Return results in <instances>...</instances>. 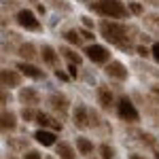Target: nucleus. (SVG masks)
Masks as SVG:
<instances>
[{"mask_svg":"<svg viewBox=\"0 0 159 159\" xmlns=\"http://www.w3.org/2000/svg\"><path fill=\"white\" fill-rule=\"evenodd\" d=\"M100 36L104 38L106 43L119 47L123 51H136V47L132 45V28L121 24V21H112V19H102L98 25Z\"/></svg>","mask_w":159,"mask_h":159,"instance_id":"1","label":"nucleus"},{"mask_svg":"<svg viewBox=\"0 0 159 159\" xmlns=\"http://www.w3.org/2000/svg\"><path fill=\"white\" fill-rule=\"evenodd\" d=\"M89 11L98 13L100 17L104 19H127L132 13L127 9V4L121 2V0H98V2H89Z\"/></svg>","mask_w":159,"mask_h":159,"instance_id":"2","label":"nucleus"},{"mask_svg":"<svg viewBox=\"0 0 159 159\" xmlns=\"http://www.w3.org/2000/svg\"><path fill=\"white\" fill-rule=\"evenodd\" d=\"M115 110H117V117H119L121 121H125V123H132V125H134V123H138V121H140V112L136 110L134 102H132V100L127 98L125 93L117 98Z\"/></svg>","mask_w":159,"mask_h":159,"instance_id":"3","label":"nucleus"},{"mask_svg":"<svg viewBox=\"0 0 159 159\" xmlns=\"http://www.w3.org/2000/svg\"><path fill=\"white\" fill-rule=\"evenodd\" d=\"M15 21L25 32H40L43 30V24H40L38 15L34 11H30V9H19L15 13Z\"/></svg>","mask_w":159,"mask_h":159,"instance_id":"4","label":"nucleus"},{"mask_svg":"<svg viewBox=\"0 0 159 159\" xmlns=\"http://www.w3.org/2000/svg\"><path fill=\"white\" fill-rule=\"evenodd\" d=\"M83 53H85V57L91 64H98V66H108L110 61V49L108 47H104V45H98V43H91V45H87L85 49H83Z\"/></svg>","mask_w":159,"mask_h":159,"instance_id":"5","label":"nucleus"},{"mask_svg":"<svg viewBox=\"0 0 159 159\" xmlns=\"http://www.w3.org/2000/svg\"><path fill=\"white\" fill-rule=\"evenodd\" d=\"M93 108H89L85 104H76V108L72 110V125L76 129H87L93 127Z\"/></svg>","mask_w":159,"mask_h":159,"instance_id":"6","label":"nucleus"},{"mask_svg":"<svg viewBox=\"0 0 159 159\" xmlns=\"http://www.w3.org/2000/svg\"><path fill=\"white\" fill-rule=\"evenodd\" d=\"M47 104H49V108L53 110L55 115H60V119H68V112H70V102H68V98H66L64 93H57V91L49 93Z\"/></svg>","mask_w":159,"mask_h":159,"instance_id":"7","label":"nucleus"},{"mask_svg":"<svg viewBox=\"0 0 159 159\" xmlns=\"http://www.w3.org/2000/svg\"><path fill=\"white\" fill-rule=\"evenodd\" d=\"M17 100L21 102L24 108H36L38 104L43 102V96L36 87H19L17 91Z\"/></svg>","mask_w":159,"mask_h":159,"instance_id":"8","label":"nucleus"},{"mask_svg":"<svg viewBox=\"0 0 159 159\" xmlns=\"http://www.w3.org/2000/svg\"><path fill=\"white\" fill-rule=\"evenodd\" d=\"M104 74L108 76L110 81H117V83H123L129 79V70L125 68V64L119 60H112L108 66H104Z\"/></svg>","mask_w":159,"mask_h":159,"instance_id":"9","label":"nucleus"},{"mask_svg":"<svg viewBox=\"0 0 159 159\" xmlns=\"http://www.w3.org/2000/svg\"><path fill=\"white\" fill-rule=\"evenodd\" d=\"M38 125V129H51V132H61L64 129V123L60 121V119H55V117H51L49 112H43V110H38L36 115V121H34Z\"/></svg>","mask_w":159,"mask_h":159,"instance_id":"10","label":"nucleus"},{"mask_svg":"<svg viewBox=\"0 0 159 159\" xmlns=\"http://www.w3.org/2000/svg\"><path fill=\"white\" fill-rule=\"evenodd\" d=\"M0 83H2V89H15V87L21 85V72L11 70V68H2L0 70Z\"/></svg>","mask_w":159,"mask_h":159,"instance_id":"11","label":"nucleus"},{"mask_svg":"<svg viewBox=\"0 0 159 159\" xmlns=\"http://www.w3.org/2000/svg\"><path fill=\"white\" fill-rule=\"evenodd\" d=\"M15 70H19V72L28 76V79H34V81H40V79H45L47 74L45 70L36 66V64H30V61H17V66H15Z\"/></svg>","mask_w":159,"mask_h":159,"instance_id":"12","label":"nucleus"},{"mask_svg":"<svg viewBox=\"0 0 159 159\" xmlns=\"http://www.w3.org/2000/svg\"><path fill=\"white\" fill-rule=\"evenodd\" d=\"M0 129H2V134H13L15 129H17V115L13 112V110H7L2 108L0 112Z\"/></svg>","mask_w":159,"mask_h":159,"instance_id":"13","label":"nucleus"},{"mask_svg":"<svg viewBox=\"0 0 159 159\" xmlns=\"http://www.w3.org/2000/svg\"><path fill=\"white\" fill-rule=\"evenodd\" d=\"M98 104H100L102 110H110L117 104V100H115V96H112L108 85H98Z\"/></svg>","mask_w":159,"mask_h":159,"instance_id":"14","label":"nucleus"},{"mask_svg":"<svg viewBox=\"0 0 159 159\" xmlns=\"http://www.w3.org/2000/svg\"><path fill=\"white\" fill-rule=\"evenodd\" d=\"M40 60L47 68H55L57 70V61H60V51H55L51 45H43L40 47Z\"/></svg>","mask_w":159,"mask_h":159,"instance_id":"15","label":"nucleus"},{"mask_svg":"<svg viewBox=\"0 0 159 159\" xmlns=\"http://www.w3.org/2000/svg\"><path fill=\"white\" fill-rule=\"evenodd\" d=\"M34 140L43 147H55L60 140H57V134L51 132V129H36L34 132Z\"/></svg>","mask_w":159,"mask_h":159,"instance_id":"16","label":"nucleus"},{"mask_svg":"<svg viewBox=\"0 0 159 159\" xmlns=\"http://www.w3.org/2000/svg\"><path fill=\"white\" fill-rule=\"evenodd\" d=\"M17 53H19L21 61H30V64H34V60L40 57V49H36L32 43H24V45H19Z\"/></svg>","mask_w":159,"mask_h":159,"instance_id":"17","label":"nucleus"},{"mask_svg":"<svg viewBox=\"0 0 159 159\" xmlns=\"http://www.w3.org/2000/svg\"><path fill=\"white\" fill-rule=\"evenodd\" d=\"M79 151L70 144V142H66V140H60L57 144H55V155L60 159H76L79 155H76Z\"/></svg>","mask_w":159,"mask_h":159,"instance_id":"18","label":"nucleus"},{"mask_svg":"<svg viewBox=\"0 0 159 159\" xmlns=\"http://www.w3.org/2000/svg\"><path fill=\"white\" fill-rule=\"evenodd\" d=\"M60 53H61V57L68 61V64H72V66H79V68H81V64H83V55H81V53H76V49L60 47Z\"/></svg>","mask_w":159,"mask_h":159,"instance_id":"19","label":"nucleus"},{"mask_svg":"<svg viewBox=\"0 0 159 159\" xmlns=\"http://www.w3.org/2000/svg\"><path fill=\"white\" fill-rule=\"evenodd\" d=\"M76 151H79V155H83V157H89L91 153H93V142L85 138V136H76Z\"/></svg>","mask_w":159,"mask_h":159,"instance_id":"20","label":"nucleus"},{"mask_svg":"<svg viewBox=\"0 0 159 159\" xmlns=\"http://www.w3.org/2000/svg\"><path fill=\"white\" fill-rule=\"evenodd\" d=\"M61 36H64V40H66L68 45H72V47H81V45H83V36H81V32H79L76 28H72V30H66Z\"/></svg>","mask_w":159,"mask_h":159,"instance_id":"21","label":"nucleus"},{"mask_svg":"<svg viewBox=\"0 0 159 159\" xmlns=\"http://www.w3.org/2000/svg\"><path fill=\"white\" fill-rule=\"evenodd\" d=\"M98 153H100V159H117V148L106 144V142L98 147Z\"/></svg>","mask_w":159,"mask_h":159,"instance_id":"22","label":"nucleus"},{"mask_svg":"<svg viewBox=\"0 0 159 159\" xmlns=\"http://www.w3.org/2000/svg\"><path fill=\"white\" fill-rule=\"evenodd\" d=\"M127 9H129V13L136 15V17L144 15V4H142V2H138V0H129V2H127Z\"/></svg>","mask_w":159,"mask_h":159,"instance_id":"23","label":"nucleus"},{"mask_svg":"<svg viewBox=\"0 0 159 159\" xmlns=\"http://www.w3.org/2000/svg\"><path fill=\"white\" fill-rule=\"evenodd\" d=\"M36 115H38V110H34V108H21V119L25 123L36 121Z\"/></svg>","mask_w":159,"mask_h":159,"instance_id":"24","label":"nucleus"},{"mask_svg":"<svg viewBox=\"0 0 159 159\" xmlns=\"http://www.w3.org/2000/svg\"><path fill=\"white\" fill-rule=\"evenodd\" d=\"M21 159H43V153L36 151V148H28V151H24V157Z\"/></svg>","mask_w":159,"mask_h":159,"instance_id":"25","label":"nucleus"},{"mask_svg":"<svg viewBox=\"0 0 159 159\" xmlns=\"http://www.w3.org/2000/svg\"><path fill=\"white\" fill-rule=\"evenodd\" d=\"M147 24H148V28H153L155 32H159V15H148Z\"/></svg>","mask_w":159,"mask_h":159,"instance_id":"26","label":"nucleus"},{"mask_svg":"<svg viewBox=\"0 0 159 159\" xmlns=\"http://www.w3.org/2000/svg\"><path fill=\"white\" fill-rule=\"evenodd\" d=\"M136 53H138L140 57H153L151 49H148V47H144V45H136Z\"/></svg>","mask_w":159,"mask_h":159,"instance_id":"27","label":"nucleus"},{"mask_svg":"<svg viewBox=\"0 0 159 159\" xmlns=\"http://www.w3.org/2000/svg\"><path fill=\"white\" fill-rule=\"evenodd\" d=\"M79 32H81V36H83V40H89V45H91V40H93V30H87V28H81V30H79Z\"/></svg>","mask_w":159,"mask_h":159,"instance_id":"28","label":"nucleus"},{"mask_svg":"<svg viewBox=\"0 0 159 159\" xmlns=\"http://www.w3.org/2000/svg\"><path fill=\"white\" fill-rule=\"evenodd\" d=\"M55 79H57V81H64V83H68L72 76H70L68 72H64V70H60V68H57V70H55Z\"/></svg>","mask_w":159,"mask_h":159,"instance_id":"29","label":"nucleus"},{"mask_svg":"<svg viewBox=\"0 0 159 159\" xmlns=\"http://www.w3.org/2000/svg\"><path fill=\"white\" fill-rule=\"evenodd\" d=\"M81 21H83V25H85L87 30H93V19H91V17H87V15H81Z\"/></svg>","mask_w":159,"mask_h":159,"instance_id":"30","label":"nucleus"},{"mask_svg":"<svg viewBox=\"0 0 159 159\" xmlns=\"http://www.w3.org/2000/svg\"><path fill=\"white\" fill-rule=\"evenodd\" d=\"M53 4H55L57 9H64V11H70V9H72V7H70L66 0H53Z\"/></svg>","mask_w":159,"mask_h":159,"instance_id":"31","label":"nucleus"},{"mask_svg":"<svg viewBox=\"0 0 159 159\" xmlns=\"http://www.w3.org/2000/svg\"><path fill=\"white\" fill-rule=\"evenodd\" d=\"M151 53H153V60L159 64V43H153L151 45Z\"/></svg>","mask_w":159,"mask_h":159,"instance_id":"32","label":"nucleus"},{"mask_svg":"<svg viewBox=\"0 0 159 159\" xmlns=\"http://www.w3.org/2000/svg\"><path fill=\"white\" fill-rule=\"evenodd\" d=\"M68 74H70L72 79H76V76H79V66H72V64H68Z\"/></svg>","mask_w":159,"mask_h":159,"instance_id":"33","label":"nucleus"},{"mask_svg":"<svg viewBox=\"0 0 159 159\" xmlns=\"http://www.w3.org/2000/svg\"><path fill=\"white\" fill-rule=\"evenodd\" d=\"M11 102V93H7V89H2V106H7Z\"/></svg>","mask_w":159,"mask_h":159,"instance_id":"34","label":"nucleus"},{"mask_svg":"<svg viewBox=\"0 0 159 159\" xmlns=\"http://www.w3.org/2000/svg\"><path fill=\"white\" fill-rule=\"evenodd\" d=\"M129 159H148V157H144V155H138V153H134V155H129Z\"/></svg>","mask_w":159,"mask_h":159,"instance_id":"35","label":"nucleus"},{"mask_svg":"<svg viewBox=\"0 0 159 159\" xmlns=\"http://www.w3.org/2000/svg\"><path fill=\"white\" fill-rule=\"evenodd\" d=\"M36 11L40 13V15H45V7H43V4H38V7H36Z\"/></svg>","mask_w":159,"mask_h":159,"instance_id":"36","label":"nucleus"},{"mask_svg":"<svg viewBox=\"0 0 159 159\" xmlns=\"http://www.w3.org/2000/svg\"><path fill=\"white\" fill-rule=\"evenodd\" d=\"M148 2H151V4H159V0H148Z\"/></svg>","mask_w":159,"mask_h":159,"instance_id":"37","label":"nucleus"},{"mask_svg":"<svg viewBox=\"0 0 159 159\" xmlns=\"http://www.w3.org/2000/svg\"><path fill=\"white\" fill-rule=\"evenodd\" d=\"M25 2H36V0H25Z\"/></svg>","mask_w":159,"mask_h":159,"instance_id":"38","label":"nucleus"},{"mask_svg":"<svg viewBox=\"0 0 159 159\" xmlns=\"http://www.w3.org/2000/svg\"><path fill=\"white\" fill-rule=\"evenodd\" d=\"M155 155H157V159H159V153H155Z\"/></svg>","mask_w":159,"mask_h":159,"instance_id":"39","label":"nucleus"},{"mask_svg":"<svg viewBox=\"0 0 159 159\" xmlns=\"http://www.w3.org/2000/svg\"><path fill=\"white\" fill-rule=\"evenodd\" d=\"M89 159H96V157H89Z\"/></svg>","mask_w":159,"mask_h":159,"instance_id":"40","label":"nucleus"},{"mask_svg":"<svg viewBox=\"0 0 159 159\" xmlns=\"http://www.w3.org/2000/svg\"><path fill=\"white\" fill-rule=\"evenodd\" d=\"M11 159H17V157H11Z\"/></svg>","mask_w":159,"mask_h":159,"instance_id":"41","label":"nucleus"}]
</instances>
